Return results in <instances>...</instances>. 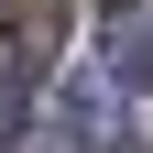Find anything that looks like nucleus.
Listing matches in <instances>:
<instances>
[{
  "label": "nucleus",
  "instance_id": "obj_1",
  "mask_svg": "<svg viewBox=\"0 0 153 153\" xmlns=\"http://www.w3.org/2000/svg\"><path fill=\"white\" fill-rule=\"evenodd\" d=\"M109 109H120V76H66L44 109V153H109Z\"/></svg>",
  "mask_w": 153,
  "mask_h": 153
},
{
  "label": "nucleus",
  "instance_id": "obj_2",
  "mask_svg": "<svg viewBox=\"0 0 153 153\" xmlns=\"http://www.w3.org/2000/svg\"><path fill=\"white\" fill-rule=\"evenodd\" d=\"M109 76H120V88H153V11L109 22Z\"/></svg>",
  "mask_w": 153,
  "mask_h": 153
},
{
  "label": "nucleus",
  "instance_id": "obj_3",
  "mask_svg": "<svg viewBox=\"0 0 153 153\" xmlns=\"http://www.w3.org/2000/svg\"><path fill=\"white\" fill-rule=\"evenodd\" d=\"M33 131V99H22V76H0V142H22Z\"/></svg>",
  "mask_w": 153,
  "mask_h": 153
}]
</instances>
